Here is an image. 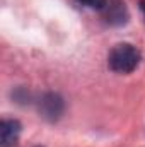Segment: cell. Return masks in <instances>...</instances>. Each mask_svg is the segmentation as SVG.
I'll use <instances>...</instances> for the list:
<instances>
[{
    "label": "cell",
    "mask_w": 145,
    "mask_h": 147,
    "mask_svg": "<svg viewBox=\"0 0 145 147\" xmlns=\"http://www.w3.org/2000/svg\"><path fill=\"white\" fill-rule=\"evenodd\" d=\"M140 51L130 43L116 45L108 57V65L116 74H130L133 72L140 63Z\"/></svg>",
    "instance_id": "obj_1"
},
{
    "label": "cell",
    "mask_w": 145,
    "mask_h": 147,
    "mask_svg": "<svg viewBox=\"0 0 145 147\" xmlns=\"http://www.w3.org/2000/svg\"><path fill=\"white\" fill-rule=\"evenodd\" d=\"M103 14H104V19L113 26L125 24L126 19H128L126 7L121 0H108L106 5L103 7Z\"/></svg>",
    "instance_id": "obj_2"
},
{
    "label": "cell",
    "mask_w": 145,
    "mask_h": 147,
    "mask_svg": "<svg viewBox=\"0 0 145 147\" xmlns=\"http://www.w3.org/2000/svg\"><path fill=\"white\" fill-rule=\"evenodd\" d=\"M39 111L43 113L44 118L48 120H56L60 118V115L63 113V99L58 96V94H46L41 98V103H39Z\"/></svg>",
    "instance_id": "obj_3"
},
{
    "label": "cell",
    "mask_w": 145,
    "mask_h": 147,
    "mask_svg": "<svg viewBox=\"0 0 145 147\" xmlns=\"http://www.w3.org/2000/svg\"><path fill=\"white\" fill-rule=\"evenodd\" d=\"M19 134H21V123L17 120H2V123H0V140H2L3 147L14 144L19 139Z\"/></svg>",
    "instance_id": "obj_4"
},
{
    "label": "cell",
    "mask_w": 145,
    "mask_h": 147,
    "mask_svg": "<svg viewBox=\"0 0 145 147\" xmlns=\"http://www.w3.org/2000/svg\"><path fill=\"white\" fill-rule=\"evenodd\" d=\"M79 3L89 7V9H97V10H103V7L106 5L108 0H77Z\"/></svg>",
    "instance_id": "obj_5"
},
{
    "label": "cell",
    "mask_w": 145,
    "mask_h": 147,
    "mask_svg": "<svg viewBox=\"0 0 145 147\" xmlns=\"http://www.w3.org/2000/svg\"><path fill=\"white\" fill-rule=\"evenodd\" d=\"M140 9H142V12H144V16H145V0L140 2Z\"/></svg>",
    "instance_id": "obj_6"
}]
</instances>
